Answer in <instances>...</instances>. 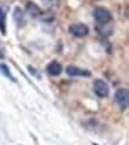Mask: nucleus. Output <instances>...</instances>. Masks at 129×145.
I'll use <instances>...</instances> for the list:
<instances>
[{"label": "nucleus", "instance_id": "nucleus-1", "mask_svg": "<svg viewBox=\"0 0 129 145\" xmlns=\"http://www.w3.org/2000/svg\"><path fill=\"white\" fill-rule=\"evenodd\" d=\"M93 17L98 23L103 24V25H105V24H108L112 19V16L110 13V11L104 7H96L93 11Z\"/></svg>", "mask_w": 129, "mask_h": 145}, {"label": "nucleus", "instance_id": "nucleus-2", "mask_svg": "<svg viewBox=\"0 0 129 145\" xmlns=\"http://www.w3.org/2000/svg\"><path fill=\"white\" fill-rule=\"evenodd\" d=\"M115 99L116 102L118 104V106L122 108V110H127L128 105H129V92L126 88H121L118 89L115 94Z\"/></svg>", "mask_w": 129, "mask_h": 145}, {"label": "nucleus", "instance_id": "nucleus-3", "mask_svg": "<svg viewBox=\"0 0 129 145\" xmlns=\"http://www.w3.org/2000/svg\"><path fill=\"white\" fill-rule=\"evenodd\" d=\"M68 31L71 32V35L75 36V37H85L86 35L89 33V26L85 25V24H73L68 27Z\"/></svg>", "mask_w": 129, "mask_h": 145}, {"label": "nucleus", "instance_id": "nucleus-4", "mask_svg": "<svg viewBox=\"0 0 129 145\" xmlns=\"http://www.w3.org/2000/svg\"><path fill=\"white\" fill-rule=\"evenodd\" d=\"M93 90L99 98H105L109 95V86L103 80H96L93 83Z\"/></svg>", "mask_w": 129, "mask_h": 145}, {"label": "nucleus", "instance_id": "nucleus-5", "mask_svg": "<svg viewBox=\"0 0 129 145\" xmlns=\"http://www.w3.org/2000/svg\"><path fill=\"white\" fill-rule=\"evenodd\" d=\"M66 72L72 77H74V76H90L91 75V72L89 70L81 69L79 67H75V65H68L66 69Z\"/></svg>", "mask_w": 129, "mask_h": 145}, {"label": "nucleus", "instance_id": "nucleus-6", "mask_svg": "<svg viewBox=\"0 0 129 145\" xmlns=\"http://www.w3.org/2000/svg\"><path fill=\"white\" fill-rule=\"evenodd\" d=\"M47 72L52 76H59L62 72V65L56 61H53L47 65Z\"/></svg>", "mask_w": 129, "mask_h": 145}, {"label": "nucleus", "instance_id": "nucleus-7", "mask_svg": "<svg viewBox=\"0 0 129 145\" xmlns=\"http://www.w3.org/2000/svg\"><path fill=\"white\" fill-rule=\"evenodd\" d=\"M26 12H28V13L31 16V17H34V18H36V17H38V16L42 14L41 8H40L36 4H34L32 1H29V3L26 4Z\"/></svg>", "mask_w": 129, "mask_h": 145}, {"label": "nucleus", "instance_id": "nucleus-8", "mask_svg": "<svg viewBox=\"0 0 129 145\" xmlns=\"http://www.w3.org/2000/svg\"><path fill=\"white\" fill-rule=\"evenodd\" d=\"M13 19H15V22L18 24V25H21V26L24 24V13H23V11H22L19 7H16V8H15Z\"/></svg>", "mask_w": 129, "mask_h": 145}, {"label": "nucleus", "instance_id": "nucleus-9", "mask_svg": "<svg viewBox=\"0 0 129 145\" xmlns=\"http://www.w3.org/2000/svg\"><path fill=\"white\" fill-rule=\"evenodd\" d=\"M0 31L6 35V11L0 6Z\"/></svg>", "mask_w": 129, "mask_h": 145}, {"label": "nucleus", "instance_id": "nucleus-10", "mask_svg": "<svg viewBox=\"0 0 129 145\" xmlns=\"http://www.w3.org/2000/svg\"><path fill=\"white\" fill-rule=\"evenodd\" d=\"M0 70H1V72H3V74H4L5 76L10 77L12 81H16V80H15V77L12 76V74L10 72V69L7 68V65H5V64H3V63H1V64H0Z\"/></svg>", "mask_w": 129, "mask_h": 145}, {"label": "nucleus", "instance_id": "nucleus-11", "mask_svg": "<svg viewBox=\"0 0 129 145\" xmlns=\"http://www.w3.org/2000/svg\"><path fill=\"white\" fill-rule=\"evenodd\" d=\"M43 3L47 7H59L60 0H43Z\"/></svg>", "mask_w": 129, "mask_h": 145}, {"label": "nucleus", "instance_id": "nucleus-12", "mask_svg": "<svg viewBox=\"0 0 129 145\" xmlns=\"http://www.w3.org/2000/svg\"><path fill=\"white\" fill-rule=\"evenodd\" d=\"M0 57H3V55H1V54H0Z\"/></svg>", "mask_w": 129, "mask_h": 145}]
</instances>
